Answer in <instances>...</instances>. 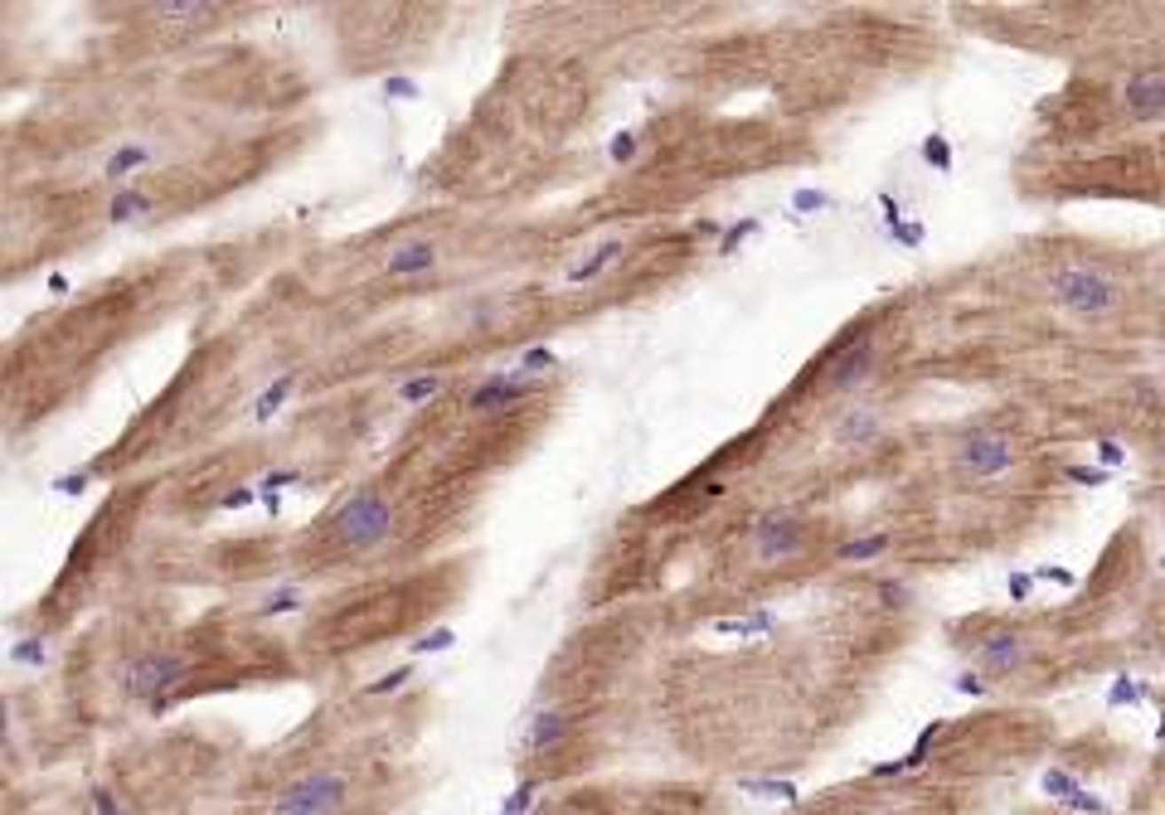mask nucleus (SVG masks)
<instances>
[{"instance_id":"obj_1","label":"nucleus","mask_w":1165,"mask_h":815,"mask_svg":"<svg viewBox=\"0 0 1165 815\" xmlns=\"http://www.w3.org/2000/svg\"><path fill=\"white\" fill-rule=\"evenodd\" d=\"M389 529H394V510H389V500H384L374 486L355 490V495H350V500L335 510V539L345 544L350 553L379 549V544L389 539Z\"/></svg>"},{"instance_id":"obj_2","label":"nucleus","mask_w":1165,"mask_h":815,"mask_svg":"<svg viewBox=\"0 0 1165 815\" xmlns=\"http://www.w3.org/2000/svg\"><path fill=\"white\" fill-rule=\"evenodd\" d=\"M345 801H350V781L331 767H316V772H302L296 781H287L267 815H340Z\"/></svg>"},{"instance_id":"obj_3","label":"nucleus","mask_w":1165,"mask_h":815,"mask_svg":"<svg viewBox=\"0 0 1165 815\" xmlns=\"http://www.w3.org/2000/svg\"><path fill=\"white\" fill-rule=\"evenodd\" d=\"M1049 296L1074 316H1107L1117 306V282L1092 267H1064L1049 277Z\"/></svg>"},{"instance_id":"obj_4","label":"nucleus","mask_w":1165,"mask_h":815,"mask_svg":"<svg viewBox=\"0 0 1165 815\" xmlns=\"http://www.w3.org/2000/svg\"><path fill=\"white\" fill-rule=\"evenodd\" d=\"M185 675H190V655H180V651H151V655L131 660L122 689H127V699L161 704V699H166V689H175Z\"/></svg>"},{"instance_id":"obj_5","label":"nucleus","mask_w":1165,"mask_h":815,"mask_svg":"<svg viewBox=\"0 0 1165 815\" xmlns=\"http://www.w3.org/2000/svg\"><path fill=\"white\" fill-rule=\"evenodd\" d=\"M956 466L976 481L1005 476V471L1015 466V447H1010V437H1000V432H972V437L956 442Z\"/></svg>"},{"instance_id":"obj_6","label":"nucleus","mask_w":1165,"mask_h":815,"mask_svg":"<svg viewBox=\"0 0 1165 815\" xmlns=\"http://www.w3.org/2000/svg\"><path fill=\"white\" fill-rule=\"evenodd\" d=\"M530 394H534V379H524L520 369H500V374H491L486 384L467 398V408L471 412H496V408H510V404H520V398H530Z\"/></svg>"},{"instance_id":"obj_7","label":"nucleus","mask_w":1165,"mask_h":815,"mask_svg":"<svg viewBox=\"0 0 1165 815\" xmlns=\"http://www.w3.org/2000/svg\"><path fill=\"white\" fill-rule=\"evenodd\" d=\"M976 660H981V670L986 675H1019L1025 670V636L1019 631H991L981 646H976Z\"/></svg>"},{"instance_id":"obj_8","label":"nucleus","mask_w":1165,"mask_h":815,"mask_svg":"<svg viewBox=\"0 0 1165 815\" xmlns=\"http://www.w3.org/2000/svg\"><path fill=\"white\" fill-rule=\"evenodd\" d=\"M801 544H807V524H797V520H787V514H767V520L758 524V559H791V553H801Z\"/></svg>"},{"instance_id":"obj_9","label":"nucleus","mask_w":1165,"mask_h":815,"mask_svg":"<svg viewBox=\"0 0 1165 815\" xmlns=\"http://www.w3.org/2000/svg\"><path fill=\"white\" fill-rule=\"evenodd\" d=\"M1122 102H1127V112L1141 121L1165 117V74H1137L1127 82V92H1122Z\"/></svg>"},{"instance_id":"obj_10","label":"nucleus","mask_w":1165,"mask_h":815,"mask_svg":"<svg viewBox=\"0 0 1165 815\" xmlns=\"http://www.w3.org/2000/svg\"><path fill=\"white\" fill-rule=\"evenodd\" d=\"M870 364H874V340L870 335H860V340H850V345L835 355V364H830V388H850V384H860L864 374H870Z\"/></svg>"},{"instance_id":"obj_11","label":"nucleus","mask_w":1165,"mask_h":815,"mask_svg":"<svg viewBox=\"0 0 1165 815\" xmlns=\"http://www.w3.org/2000/svg\"><path fill=\"white\" fill-rule=\"evenodd\" d=\"M432 263H437V247L432 243H404L384 257V272L389 277H418V272H432Z\"/></svg>"},{"instance_id":"obj_12","label":"nucleus","mask_w":1165,"mask_h":815,"mask_svg":"<svg viewBox=\"0 0 1165 815\" xmlns=\"http://www.w3.org/2000/svg\"><path fill=\"white\" fill-rule=\"evenodd\" d=\"M563 738H569V714L549 709V714H539V718L530 724V738H524V742H530V752H554Z\"/></svg>"},{"instance_id":"obj_13","label":"nucleus","mask_w":1165,"mask_h":815,"mask_svg":"<svg viewBox=\"0 0 1165 815\" xmlns=\"http://www.w3.org/2000/svg\"><path fill=\"white\" fill-rule=\"evenodd\" d=\"M141 214H156V200H151L146 190H117L112 194V204H107L112 223H131V219H141Z\"/></svg>"},{"instance_id":"obj_14","label":"nucleus","mask_w":1165,"mask_h":815,"mask_svg":"<svg viewBox=\"0 0 1165 815\" xmlns=\"http://www.w3.org/2000/svg\"><path fill=\"white\" fill-rule=\"evenodd\" d=\"M835 437H840V442H854V447H864V442L879 437V418H874L870 408H854V412H845V418H840Z\"/></svg>"},{"instance_id":"obj_15","label":"nucleus","mask_w":1165,"mask_h":815,"mask_svg":"<svg viewBox=\"0 0 1165 815\" xmlns=\"http://www.w3.org/2000/svg\"><path fill=\"white\" fill-rule=\"evenodd\" d=\"M738 791H748V796H758V801H782V806H797L801 801V791L791 787V781H767V777H744Z\"/></svg>"},{"instance_id":"obj_16","label":"nucleus","mask_w":1165,"mask_h":815,"mask_svg":"<svg viewBox=\"0 0 1165 815\" xmlns=\"http://www.w3.org/2000/svg\"><path fill=\"white\" fill-rule=\"evenodd\" d=\"M617 257H622V239H607L602 247H593V257H587V263L569 267V282H593V277L602 272L607 263H617Z\"/></svg>"},{"instance_id":"obj_17","label":"nucleus","mask_w":1165,"mask_h":815,"mask_svg":"<svg viewBox=\"0 0 1165 815\" xmlns=\"http://www.w3.org/2000/svg\"><path fill=\"white\" fill-rule=\"evenodd\" d=\"M292 388H296V374H282V379H277V384H267L263 394L253 398V418H257V422H267V418H272L277 408L287 404V394H292Z\"/></svg>"},{"instance_id":"obj_18","label":"nucleus","mask_w":1165,"mask_h":815,"mask_svg":"<svg viewBox=\"0 0 1165 815\" xmlns=\"http://www.w3.org/2000/svg\"><path fill=\"white\" fill-rule=\"evenodd\" d=\"M884 549H889V534H870V539L840 544V549H835V559H840V563H864V559H879Z\"/></svg>"},{"instance_id":"obj_19","label":"nucleus","mask_w":1165,"mask_h":815,"mask_svg":"<svg viewBox=\"0 0 1165 815\" xmlns=\"http://www.w3.org/2000/svg\"><path fill=\"white\" fill-rule=\"evenodd\" d=\"M1039 787H1044V796H1054L1059 806H1068V801H1074L1078 791H1082V787H1078V777H1074V772H1064V767H1049L1044 777H1039Z\"/></svg>"},{"instance_id":"obj_20","label":"nucleus","mask_w":1165,"mask_h":815,"mask_svg":"<svg viewBox=\"0 0 1165 815\" xmlns=\"http://www.w3.org/2000/svg\"><path fill=\"white\" fill-rule=\"evenodd\" d=\"M141 165H151V151H146V146H122L117 156H107V165H102V175H107V180H122V175L141 170Z\"/></svg>"},{"instance_id":"obj_21","label":"nucleus","mask_w":1165,"mask_h":815,"mask_svg":"<svg viewBox=\"0 0 1165 815\" xmlns=\"http://www.w3.org/2000/svg\"><path fill=\"white\" fill-rule=\"evenodd\" d=\"M442 394V374H418L398 384V404H428V398Z\"/></svg>"},{"instance_id":"obj_22","label":"nucleus","mask_w":1165,"mask_h":815,"mask_svg":"<svg viewBox=\"0 0 1165 815\" xmlns=\"http://www.w3.org/2000/svg\"><path fill=\"white\" fill-rule=\"evenodd\" d=\"M156 15L161 20H204V15H214V5H204V0H161L156 5Z\"/></svg>"},{"instance_id":"obj_23","label":"nucleus","mask_w":1165,"mask_h":815,"mask_svg":"<svg viewBox=\"0 0 1165 815\" xmlns=\"http://www.w3.org/2000/svg\"><path fill=\"white\" fill-rule=\"evenodd\" d=\"M1127 704H1146V685L1122 675V679H1112V689H1107V709H1127Z\"/></svg>"},{"instance_id":"obj_24","label":"nucleus","mask_w":1165,"mask_h":815,"mask_svg":"<svg viewBox=\"0 0 1165 815\" xmlns=\"http://www.w3.org/2000/svg\"><path fill=\"white\" fill-rule=\"evenodd\" d=\"M302 607V592L296 587H277V592H267V602L257 607V616H282V612H296Z\"/></svg>"},{"instance_id":"obj_25","label":"nucleus","mask_w":1165,"mask_h":815,"mask_svg":"<svg viewBox=\"0 0 1165 815\" xmlns=\"http://www.w3.org/2000/svg\"><path fill=\"white\" fill-rule=\"evenodd\" d=\"M937 738H942V718H933V724H927L923 733H917V742L909 748V757H903V762H909V772H913V767H923V762H927V752H933V742H937Z\"/></svg>"},{"instance_id":"obj_26","label":"nucleus","mask_w":1165,"mask_h":815,"mask_svg":"<svg viewBox=\"0 0 1165 815\" xmlns=\"http://www.w3.org/2000/svg\"><path fill=\"white\" fill-rule=\"evenodd\" d=\"M452 646H457V631H452V626H432L422 641H413V651L418 655H442V651H452Z\"/></svg>"},{"instance_id":"obj_27","label":"nucleus","mask_w":1165,"mask_h":815,"mask_svg":"<svg viewBox=\"0 0 1165 815\" xmlns=\"http://www.w3.org/2000/svg\"><path fill=\"white\" fill-rule=\"evenodd\" d=\"M758 233V219H744V223H728L724 233H719V257H734L738 253V243L752 239Z\"/></svg>"},{"instance_id":"obj_28","label":"nucleus","mask_w":1165,"mask_h":815,"mask_svg":"<svg viewBox=\"0 0 1165 815\" xmlns=\"http://www.w3.org/2000/svg\"><path fill=\"white\" fill-rule=\"evenodd\" d=\"M923 161L933 165L937 175H947V170H952V146H947V137H937V131H933V137L923 141Z\"/></svg>"},{"instance_id":"obj_29","label":"nucleus","mask_w":1165,"mask_h":815,"mask_svg":"<svg viewBox=\"0 0 1165 815\" xmlns=\"http://www.w3.org/2000/svg\"><path fill=\"white\" fill-rule=\"evenodd\" d=\"M554 364H559V359H554L549 345H534V349H524V355H520V374H524V379L544 374V369H554Z\"/></svg>"},{"instance_id":"obj_30","label":"nucleus","mask_w":1165,"mask_h":815,"mask_svg":"<svg viewBox=\"0 0 1165 815\" xmlns=\"http://www.w3.org/2000/svg\"><path fill=\"white\" fill-rule=\"evenodd\" d=\"M534 791H539V781H520V787H515L510 796H505L500 815H524V811L534 806Z\"/></svg>"},{"instance_id":"obj_31","label":"nucleus","mask_w":1165,"mask_h":815,"mask_svg":"<svg viewBox=\"0 0 1165 815\" xmlns=\"http://www.w3.org/2000/svg\"><path fill=\"white\" fill-rule=\"evenodd\" d=\"M408 679H413V665H398V670H389L384 679H374V685H369L365 694H394V689H404Z\"/></svg>"},{"instance_id":"obj_32","label":"nucleus","mask_w":1165,"mask_h":815,"mask_svg":"<svg viewBox=\"0 0 1165 815\" xmlns=\"http://www.w3.org/2000/svg\"><path fill=\"white\" fill-rule=\"evenodd\" d=\"M791 209L821 214V209H830V194H826V190H797V194H791Z\"/></svg>"},{"instance_id":"obj_33","label":"nucleus","mask_w":1165,"mask_h":815,"mask_svg":"<svg viewBox=\"0 0 1165 815\" xmlns=\"http://www.w3.org/2000/svg\"><path fill=\"white\" fill-rule=\"evenodd\" d=\"M1064 476L1078 481V486H1107L1112 471H1107V466H1064Z\"/></svg>"},{"instance_id":"obj_34","label":"nucleus","mask_w":1165,"mask_h":815,"mask_svg":"<svg viewBox=\"0 0 1165 815\" xmlns=\"http://www.w3.org/2000/svg\"><path fill=\"white\" fill-rule=\"evenodd\" d=\"M44 641H20V646H10V660L15 665H44Z\"/></svg>"},{"instance_id":"obj_35","label":"nucleus","mask_w":1165,"mask_h":815,"mask_svg":"<svg viewBox=\"0 0 1165 815\" xmlns=\"http://www.w3.org/2000/svg\"><path fill=\"white\" fill-rule=\"evenodd\" d=\"M257 486H263V495H277V490H287V486H302V471H267Z\"/></svg>"},{"instance_id":"obj_36","label":"nucleus","mask_w":1165,"mask_h":815,"mask_svg":"<svg viewBox=\"0 0 1165 815\" xmlns=\"http://www.w3.org/2000/svg\"><path fill=\"white\" fill-rule=\"evenodd\" d=\"M384 98L413 102V98H418V82H413V78H384Z\"/></svg>"},{"instance_id":"obj_37","label":"nucleus","mask_w":1165,"mask_h":815,"mask_svg":"<svg viewBox=\"0 0 1165 815\" xmlns=\"http://www.w3.org/2000/svg\"><path fill=\"white\" fill-rule=\"evenodd\" d=\"M889 239H893V243H903V247H923L927 229H923V223H899V229H889Z\"/></svg>"},{"instance_id":"obj_38","label":"nucleus","mask_w":1165,"mask_h":815,"mask_svg":"<svg viewBox=\"0 0 1165 815\" xmlns=\"http://www.w3.org/2000/svg\"><path fill=\"white\" fill-rule=\"evenodd\" d=\"M88 481H92V471H68V476L54 481V490H59V495H83Z\"/></svg>"},{"instance_id":"obj_39","label":"nucleus","mask_w":1165,"mask_h":815,"mask_svg":"<svg viewBox=\"0 0 1165 815\" xmlns=\"http://www.w3.org/2000/svg\"><path fill=\"white\" fill-rule=\"evenodd\" d=\"M1068 811H1078V815H1107V801L1092 796V791H1078V796L1068 801Z\"/></svg>"},{"instance_id":"obj_40","label":"nucleus","mask_w":1165,"mask_h":815,"mask_svg":"<svg viewBox=\"0 0 1165 815\" xmlns=\"http://www.w3.org/2000/svg\"><path fill=\"white\" fill-rule=\"evenodd\" d=\"M1098 461H1102V466H1107V471H1117L1122 461H1127V451H1122V442L1102 437V442H1098Z\"/></svg>"},{"instance_id":"obj_41","label":"nucleus","mask_w":1165,"mask_h":815,"mask_svg":"<svg viewBox=\"0 0 1165 815\" xmlns=\"http://www.w3.org/2000/svg\"><path fill=\"white\" fill-rule=\"evenodd\" d=\"M253 500H263V490H248V486H239V490H229V495H224L219 505H224V510H248Z\"/></svg>"},{"instance_id":"obj_42","label":"nucleus","mask_w":1165,"mask_h":815,"mask_svg":"<svg viewBox=\"0 0 1165 815\" xmlns=\"http://www.w3.org/2000/svg\"><path fill=\"white\" fill-rule=\"evenodd\" d=\"M1035 577H1039V583H1054V587H1074V583H1078V577L1068 573V568H1059V563H1044Z\"/></svg>"},{"instance_id":"obj_43","label":"nucleus","mask_w":1165,"mask_h":815,"mask_svg":"<svg viewBox=\"0 0 1165 815\" xmlns=\"http://www.w3.org/2000/svg\"><path fill=\"white\" fill-rule=\"evenodd\" d=\"M1010 602H1029V592H1035V577L1029 573H1010Z\"/></svg>"},{"instance_id":"obj_44","label":"nucleus","mask_w":1165,"mask_h":815,"mask_svg":"<svg viewBox=\"0 0 1165 815\" xmlns=\"http://www.w3.org/2000/svg\"><path fill=\"white\" fill-rule=\"evenodd\" d=\"M986 689H991V685H986L981 675H972V670H966V675H956V694H966V699H981Z\"/></svg>"},{"instance_id":"obj_45","label":"nucleus","mask_w":1165,"mask_h":815,"mask_svg":"<svg viewBox=\"0 0 1165 815\" xmlns=\"http://www.w3.org/2000/svg\"><path fill=\"white\" fill-rule=\"evenodd\" d=\"M612 161H617V165L636 161V137H632V131H622V137H612Z\"/></svg>"},{"instance_id":"obj_46","label":"nucleus","mask_w":1165,"mask_h":815,"mask_svg":"<svg viewBox=\"0 0 1165 815\" xmlns=\"http://www.w3.org/2000/svg\"><path fill=\"white\" fill-rule=\"evenodd\" d=\"M879 597H884L889 607H903V602H909V587H903V583H879Z\"/></svg>"},{"instance_id":"obj_47","label":"nucleus","mask_w":1165,"mask_h":815,"mask_svg":"<svg viewBox=\"0 0 1165 815\" xmlns=\"http://www.w3.org/2000/svg\"><path fill=\"white\" fill-rule=\"evenodd\" d=\"M92 811H98V815H122V811H117V801H112L107 791H92Z\"/></svg>"},{"instance_id":"obj_48","label":"nucleus","mask_w":1165,"mask_h":815,"mask_svg":"<svg viewBox=\"0 0 1165 815\" xmlns=\"http://www.w3.org/2000/svg\"><path fill=\"white\" fill-rule=\"evenodd\" d=\"M49 292L64 296V292H68V277H64V272H54V277H49Z\"/></svg>"},{"instance_id":"obj_49","label":"nucleus","mask_w":1165,"mask_h":815,"mask_svg":"<svg viewBox=\"0 0 1165 815\" xmlns=\"http://www.w3.org/2000/svg\"><path fill=\"white\" fill-rule=\"evenodd\" d=\"M1156 742H1165V714H1161V724H1156Z\"/></svg>"},{"instance_id":"obj_50","label":"nucleus","mask_w":1165,"mask_h":815,"mask_svg":"<svg viewBox=\"0 0 1165 815\" xmlns=\"http://www.w3.org/2000/svg\"><path fill=\"white\" fill-rule=\"evenodd\" d=\"M1161 568H1165V553H1161Z\"/></svg>"}]
</instances>
